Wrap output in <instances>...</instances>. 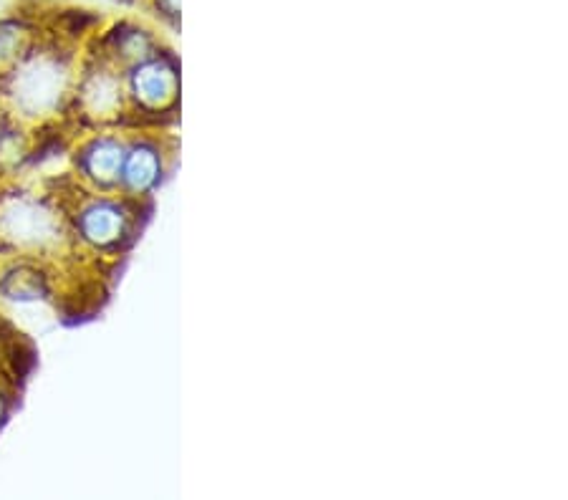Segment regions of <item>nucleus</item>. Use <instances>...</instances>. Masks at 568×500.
Here are the masks:
<instances>
[{"mask_svg":"<svg viewBox=\"0 0 568 500\" xmlns=\"http://www.w3.org/2000/svg\"><path fill=\"white\" fill-rule=\"evenodd\" d=\"M84 230L91 240H96V243H109L119 230L117 213H112V210L107 208L91 210L84 220Z\"/></svg>","mask_w":568,"mask_h":500,"instance_id":"1","label":"nucleus"},{"mask_svg":"<svg viewBox=\"0 0 568 500\" xmlns=\"http://www.w3.org/2000/svg\"><path fill=\"white\" fill-rule=\"evenodd\" d=\"M117 167H119V155H117V149H112V147H101V149H96V155L91 157V172H94L96 177H112L114 172H117Z\"/></svg>","mask_w":568,"mask_h":500,"instance_id":"2","label":"nucleus"},{"mask_svg":"<svg viewBox=\"0 0 568 500\" xmlns=\"http://www.w3.org/2000/svg\"><path fill=\"white\" fill-rule=\"evenodd\" d=\"M152 172H154V160L147 155V152H137L129 162V180L134 185H147L152 180Z\"/></svg>","mask_w":568,"mask_h":500,"instance_id":"3","label":"nucleus"}]
</instances>
